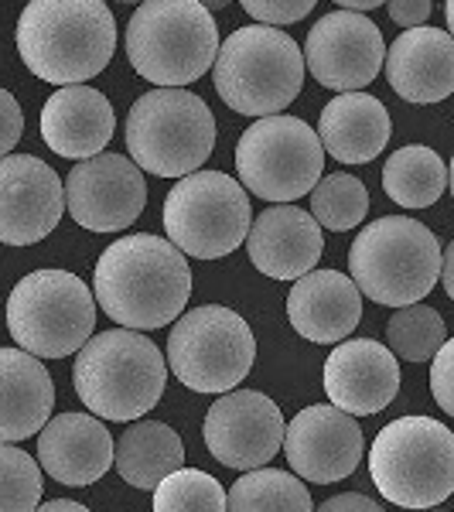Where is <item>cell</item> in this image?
I'll return each mask as SVG.
<instances>
[{"label":"cell","mask_w":454,"mask_h":512,"mask_svg":"<svg viewBox=\"0 0 454 512\" xmlns=\"http://www.w3.org/2000/svg\"><path fill=\"white\" fill-rule=\"evenodd\" d=\"M441 274V243L424 222L383 216L362 226L349 250V280L362 297L390 308L420 304Z\"/></svg>","instance_id":"8992f818"},{"label":"cell","mask_w":454,"mask_h":512,"mask_svg":"<svg viewBox=\"0 0 454 512\" xmlns=\"http://www.w3.org/2000/svg\"><path fill=\"white\" fill-rule=\"evenodd\" d=\"M301 59L318 86L335 93H362L383 69L386 41L369 18L335 7L308 31Z\"/></svg>","instance_id":"5bb4252c"},{"label":"cell","mask_w":454,"mask_h":512,"mask_svg":"<svg viewBox=\"0 0 454 512\" xmlns=\"http://www.w3.org/2000/svg\"><path fill=\"white\" fill-rule=\"evenodd\" d=\"M400 362L373 338H349L325 362V393L349 417H373L400 393Z\"/></svg>","instance_id":"ac0fdd59"},{"label":"cell","mask_w":454,"mask_h":512,"mask_svg":"<svg viewBox=\"0 0 454 512\" xmlns=\"http://www.w3.org/2000/svg\"><path fill=\"white\" fill-rule=\"evenodd\" d=\"M369 216V192L356 175H325L311 188V219L325 229L345 233V229H356L362 219Z\"/></svg>","instance_id":"f546056e"},{"label":"cell","mask_w":454,"mask_h":512,"mask_svg":"<svg viewBox=\"0 0 454 512\" xmlns=\"http://www.w3.org/2000/svg\"><path fill=\"white\" fill-rule=\"evenodd\" d=\"M41 506V468L28 451L0 444V512H35Z\"/></svg>","instance_id":"1f68e13d"},{"label":"cell","mask_w":454,"mask_h":512,"mask_svg":"<svg viewBox=\"0 0 454 512\" xmlns=\"http://www.w3.org/2000/svg\"><path fill=\"white\" fill-rule=\"evenodd\" d=\"M212 82H216L222 103L239 117H277L284 106H291L301 96V48L284 31L246 24L226 41H219Z\"/></svg>","instance_id":"277c9868"},{"label":"cell","mask_w":454,"mask_h":512,"mask_svg":"<svg viewBox=\"0 0 454 512\" xmlns=\"http://www.w3.org/2000/svg\"><path fill=\"white\" fill-rule=\"evenodd\" d=\"M287 321L308 342H345L362 321V294L342 270H311L287 294Z\"/></svg>","instance_id":"44dd1931"},{"label":"cell","mask_w":454,"mask_h":512,"mask_svg":"<svg viewBox=\"0 0 454 512\" xmlns=\"http://www.w3.org/2000/svg\"><path fill=\"white\" fill-rule=\"evenodd\" d=\"M38 468L62 485H93L113 468V434L93 414H62L38 431Z\"/></svg>","instance_id":"7402d4cb"},{"label":"cell","mask_w":454,"mask_h":512,"mask_svg":"<svg viewBox=\"0 0 454 512\" xmlns=\"http://www.w3.org/2000/svg\"><path fill=\"white\" fill-rule=\"evenodd\" d=\"M65 216V188L55 168L35 154L0 158V243H41Z\"/></svg>","instance_id":"e0dca14e"},{"label":"cell","mask_w":454,"mask_h":512,"mask_svg":"<svg viewBox=\"0 0 454 512\" xmlns=\"http://www.w3.org/2000/svg\"><path fill=\"white\" fill-rule=\"evenodd\" d=\"M379 0H342L338 4V11H349V14H359V18H366L369 11H379Z\"/></svg>","instance_id":"f35d334b"},{"label":"cell","mask_w":454,"mask_h":512,"mask_svg":"<svg viewBox=\"0 0 454 512\" xmlns=\"http://www.w3.org/2000/svg\"><path fill=\"white\" fill-rule=\"evenodd\" d=\"M113 468L134 489L154 492L161 478L185 468V444L175 427L161 420H137L113 441Z\"/></svg>","instance_id":"484cf974"},{"label":"cell","mask_w":454,"mask_h":512,"mask_svg":"<svg viewBox=\"0 0 454 512\" xmlns=\"http://www.w3.org/2000/svg\"><path fill=\"white\" fill-rule=\"evenodd\" d=\"M386 11H390V18L396 24H403V28H420L427 18H431L434 4L431 0H396V4H386Z\"/></svg>","instance_id":"d590c367"},{"label":"cell","mask_w":454,"mask_h":512,"mask_svg":"<svg viewBox=\"0 0 454 512\" xmlns=\"http://www.w3.org/2000/svg\"><path fill=\"white\" fill-rule=\"evenodd\" d=\"M21 137H24V113L18 99L7 93V89H0V158H7L18 147Z\"/></svg>","instance_id":"e575fe53"},{"label":"cell","mask_w":454,"mask_h":512,"mask_svg":"<svg viewBox=\"0 0 454 512\" xmlns=\"http://www.w3.org/2000/svg\"><path fill=\"white\" fill-rule=\"evenodd\" d=\"M325 151L311 123L301 117H263L246 127L236 140V175L243 192L291 205L294 198L311 195L321 181Z\"/></svg>","instance_id":"7c38bea8"},{"label":"cell","mask_w":454,"mask_h":512,"mask_svg":"<svg viewBox=\"0 0 454 512\" xmlns=\"http://www.w3.org/2000/svg\"><path fill=\"white\" fill-rule=\"evenodd\" d=\"M250 198L226 171H195L178 178L164 198V233L175 250L195 260L229 256L250 233Z\"/></svg>","instance_id":"8fae6325"},{"label":"cell","mask_w":454,"mask_h":512,"mask_svg":"<svg viewBox=\"0 0 454 512\" xmlns=\"http://www.w3.org/2000/svg\"><path fill=\"white\" fill-rule=\"evenodd\" d=\"M311 0H246L243 11L263 28H284V24L301 21L304 14H311Z\"/></svg>","instance_id":"d6a6232c"},{"label":"cell","mask_w":454,"mask_h":512,"mask_svg":"<svg viewBox=\"0 0 454 512\" xmlns=\"http://www.w3.org/2000/svg\"><path fill=\"white\" fill-rule=\"evenodd\" d=\"M315 512H386L379 502H373L369 495H359V492H345V495H335V499L321 502Z\"/></svg>","instance_id":"8d00e7d4"},{"label":"cell","mask_w":454,"mask_h":512,"mask_svg":"<svg viewBox=\"0 0 454 512\" xmlns=\"http://www.w3.org/2000/svg\"><path fill=\"white\" fill-rule=\"evenodd\" d=\"M369 475L386 502L434 509L454 492V434L434 417H400L373 437Z\"/></svg>","instance_id":"52a82bcc"},{"label":"cell","mask_w":454,"mask_h":512,"mask_svg":"<svg viewBox=\"0 0 454 512\" xmlns=\"http://www.w3.org/2000/svg\"><path fill=\"white\" fill-rule=\"evenodd\" d=\"M390 113L369 93H342L325 103L318 120L321 151L342 164H369L390 144Z\"/></svg>","instance_id":"d4e9b609"},{"label":"cell","mask_w":454,"mask_h":512,"mask_svg":"<svg viewBox=\"0 0 454 512\" xmlns=\"http://www.w3.org/2000/svg\"><path fill=\"white\" fill-rule=\"evenodd\" d=\"M55 407V383L41 359L21 349H0V444L35 437Z\"/></svg>","instance_id":"cb8c5ba5"},{"label":"cell","mask_w":454,"mask_h":512,"mask_svg":"<svg viewBox=\"0 0 454 512\" xmlns=\"http://www.w3.org/2000/svg\"><path fill=\"white\" fill-rule=\"evenodd\" d=\"M386 342H390V352L400 355V359L427 362L448 342V325H444L441 311H434L431 304H407V308H396V315L386 325Z\"/></svg>","instance_id":"f1b7e54d"},{"label":"cell","mask_w":454,"mask_h":512,"mask_svg":"<svg viewBox=\"0 0 454 512\" xmlns=\"http://www.w3.org/2000/svg\"><path fill=\"white\" fill-rule=\"evenodd\" d=\"M424 512H444V509H424Z\"/></svg>","instance_id":"60d3db41"},{"label":"cell","mask_w":454,"mask_h":512,"mask_svg":"<svg viewBox=\"0 0 454 512\" xmlns=\"http://www.w3.org/2000/svg\"><path fill=\"white\" fill-rule=\"evenodd\" d=\"M219 28L198 0H151L127 24V59L158 89H185L212 69Z\"/></svg>","instance_id":"5b68a950"},{"label":"cell","mask_w":454,"mask_h":512,"mask_svg":"<svg viewBox=\"0 0 454 512\" xmlns=\"http://www.w3.org/2000/svg\"><path fill=\"white\" fill-rule=\"evenodd\" d=\"M14 41L31 76L82 86L110 65L117 21L103 0H35L21 11Z\"/></svg>","instance_id":"7a4b0ae2"},{"label":"cell","mask_w":454,"mask_h":512,"mask_svg":"<svg viewBox=\"0 0 454 512\" xmlns=\"http://www.w3.org/2000/svg\"><path fill=\"white\" fill-rule=\"evenodd\" d=\"M113 127L117 117L110 99L93 86H65L48 96L41 110V140L48 144V151L69 161H89L103 154Z\"/></svg>","instance_id":"603a6c76"},{"label":"cell","mask_w":454,"mask_h":512,"mask_svg":"<svg viewBox=\"0 0 454 512\" xmlns=\"http://www.w3.org/2000/svg\"><path fill=\"white\" fill-rule=\"evenodd\" d=\"M96 301L86 280L69 270H35L7 297V328L21 352L65 359L93 338Z\"/></svg>","instance_id":"9c48e42d"},{"label":"cell","mask_w":454,"mask_h":512,"mask_svg":"<svg viewBox=\"0 0 454 512\" xmlns=\"http://www.w3.org/2000/svg\"><path fill=\"white\" fill-rule=\"evenodd\" d=\"M65 209L89 233H120L144 212L147 185L127 154H96L79 161L62 181Z\"/></svg>","instance_id":"9a60e30c"},{"label":"cell","mask_w":454,"mask_h":512,"mask_svg":"<svg viewBox=\"0 0 454 512\" xmlns=\"http://www.w3.org/2000/svg\"><path fill=\"white\" fill-rule=\"evenodd\" d=\"M205 448L212 458L236 472H257L274 461L284 444V414L260 390L222 393L202 424Z\"/></svg>","instance_id":"4fadbf2b"},{"label":"cell","mask_w":454,"mask_h":512,"mask_svg":"<svg viewBox=\"0 0 454 512\" xmlns=\"http://www.w3.org/2000/svg\"><path fill=\"white\" fill-rule=\"evenodd\" d=\"M257 338L250 325L222 304H202L175 321L168 335V362L192 393H233L253 369Z\"/></svg>","instance_id":"30bf717a"},{"label":"cell","mask_w":454,"mask_h":512,"mask_svg":"<svg viewBox=\"0 0 454 512\" xmlns=\"http://www.w3.org/2000/svg\"><path fill=\"white\" fill-rule=\"evenodd\" d=\"M168 366L158 345L130 328H110L76 352L72 386L82 407L103 420H140L164 396Z\"/></svg>","instance_id":"3957f363"},{"label":"cell","mask_w":454,"mask_h":512,"mask_svg":"<svg viewBox=\"0 0 454 512\" xmlns=\"http://www.w3.org/2000/svg\"><path fill=\"white\" fill-rule=\"evenodd\" d=\"M280 448L297 478L332 485L356 472L366 441L356 417L335 410L332 403H315V407H304L291 424H284Z\"/></svg>","instance_id":"2e32d148"},{"label":"cell","mask_w":454,"mask_h":512,"mask_svg":"<svg viewBox=\"0 0 454 512\" xmlns=\"http://www.w3.org/2000/svg\"><path fill=\"white\" fill-rule=\"evenodd\" d=\"M192 297L185 253L154 233H130L110 243L93 270V301L130 332L175 325Z\"/></svg>","instance_id":"6da1fadb"},{"label":"cell","mask_w":454,"mask_h":512,"mask_svg":"<svg viewBox=\"0 0 454 512\" xmlns=\"http://www.w3.org/2000/svg\"><path fill=\"white\" fill-rule=\"evenodd\" d=\"M35 512H89V509L72 499H52V502H45V506H38Z\"/></svg>","instance_id":"ab89813d"},{"label":"cell","mask_w":454,"mask_h":512,"mask_svg":"<svg viewBox=\"0 0 454 512\" xmlns=\"http://www.w3.org/2000/svg\"><path fill=\"white\" fill-rule=\"evenodd\" d=\"M383 62L393 93L407 103L431 106L454 93V41L444 28L420 24L403 31Z\"/></svg>","instance_id":"ffe728a7"},{"label":"cell","mask_w":454,"mask_h":512,"mask_svg":"<svg viewBox=\"0 0 454 512\" xmlns=\"http://www.w3.org/2000/svg\"><path fill=\"white\" fill-rule=\"evenodd\" d=\"M437 280L444 284L448 297H454V246H441V274Z\"/></svg>","instance_id":"74e56055"},{"label":"cell","mask_w":454,"mask_h":512,"mask_svg":"<svg viewBox=\"0 0 454 512\" xmlns=\"http://www.w3.org/2000/svg\"><path fill=\"white\" fill-rule=\"evenodd\" d=\"M154 512H226V489L209 472L178 468L154 489Z\"/></svg>","instance_id":"4dcf8cb0"},{"label":"cell","mask_w":454,"mask_h":512,"mask_svg":"<svg viewBox=\"0 0 454 512\" xmlns=\"http://www.w3.org/2000/svg\"><path fill=\"white\" fill-rule=\"evenodd\" d=\"M127 151L158 178H188L216 151V117L188 89H151L127 113Z\"/></svg>","instance_id":"ba28073f"},{"label":"cell","mask_w":454,"mask_h":512,"mask_svg":"<svg viewBox=\"0 0 454 512\" xmlns=\"http://www.w3.org/2000/svg\"><path fill=\"white\" fill-rule=\"evenodd\" d=\"M431 393H434L437 407H441L444 414H454V342H451V338L434 352Z\"/></svg>","instance_id":"836d02e7"},{"label":"cell","mask_w":454,"mask_h":512,"mask_svg":"<svg viewBox=\"0 0 454 512\" xmlns=\"http://www.w3.org/2000/svg\"><path fill=\"white\" fill-rule=\"evenodd\" d=\"M226 512H315L311 492L301 478L280 468H257L236 478L226 492Z\"/></svg>","instance_id":"83f0119b"},{"label":"cell","mask_w":454,"mask_h":512,"mask_svg":"<svg viewBox=\"0 0 454 512\" xmlns=\"http://www.w3.org/2000/svg\"><path fill=\"white\" fill-rule=\"evenodd\" d=\"M383 188L403 209H427L448 192V164L427 144H407L383 164Z\"/></svg>","instance_id":"4316f807"},{"label":"cell","mask_w":454,"mask_h":512,"mask_svg":"<svg viewBox=\"0 0 454 512\" xmlns=\"http://www.w3.org/2000/svg\"><path fill=\"white\" fill-rule=\"evenodd\" d=\"M321 250H325L321 226L311 219V212L297 205L263 209L246 233V253L253 267L274 280H301L311 274L321 260Z\"/></svg>","instance_id":"d6986e66"}]
</instances>
